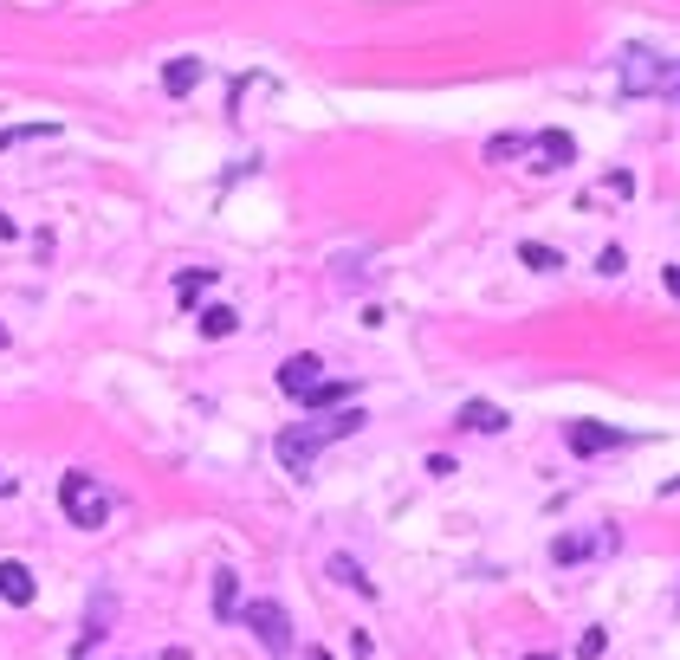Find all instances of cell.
<instances>
[{
	"label": "cell",
	"instance_id": "30bf717a",
	"mask_svg": "<svg viewBox=\"0 0 680 660\" xmlns=\"http://www.w3.org/2000/svg\"><path fill=\"white\" fill-rule=\"evenodd\" d=\"M525 156H544V162H538V169H564V162H570V156H577V143H570V136H564V130H538V136H532V143H525Z\"/></svg>",
	"mask_w": 680,
	"mask_h": 660
},
{
	"label": "cell",
	"instance_id": "3957f363",
	"mask_svg": "<svg viewBox=\"0 0 680 660\" xmlns=\"http://www.w3.org/2000/svg\"><path fill=\"white\" fill-rule=\"evenodd\" d=\"M59 505H65V518H72L78 531H98V525H111V499H104V486L85 473V466H72V473L59 479Z\"/></svg>",
	"mask_w": 680,
	"mask_h": 660
},
{
	"label": "cell",
	"instance_id": "d4e9b609",
	"mask_svg": "<svg viewBox=\"0 0 680 660\" xmlns=\"http://www.w3.org/2000/svg\"><path fill=\"white\" fill-rule=\"evenodd\" d=\"M525 660H557V654H525Z\"/></svg>",
	"mask_w": 680,
	"mask_h": 660
},
{
	"label": "cell",
	"instance_id": "cb8c5ba5",
	"mask_svg": "<svg viewBox=\"0 0 680 660\" xmlns=\"http://www.w3.org/2000/svg\"><path fill=\"white\" fill-rule=\"evenodd\" d=\"M13 233H20V227H13V220H7V214H0V240H13Z\"/></svg>",
	"mask_w": 680,
	"mask_h": 660
},
{
	"label": "cell",
	"instance_id": "ffe728a7",
	"mask_svg": "<svg viewBox=\"0 0 680 660\" xmlns=\"http://www.w3.org/2000/svg\"><path fill=\"white\" fill-rule=\"evenodd\" d=\"M33 136H52V123H20V130H0V149H13V143H33Z\"/></svg>",
	"mask_w": 680,
	"mask_h": 660
},
{
	"label": "cell",
	"instance_id": "5bb4252c",
	"mask_svg": "<svg viewBox=\"0 0 680 660\" xmlns=\"http://www.w3.org/2000/svg\"><path fill=\"white\" fill-rule=\"evenodd\" d=\"M195 324H201V337H234V330H240V311H234V305H208Z\"/></svg>",
	"mask_w": 680,
	"mask_h": 660
},
{
	"label": "cell",
	"instance_id": "9c48e42d",
	"mask_svg": "<svg viewBox=\"0 0 680 660\" xmlns=\"http://www.w3.org/2000/svg\"><path fill=\"white\" fill-rule=\"evenodd\" d=\"M39 596V583H33V570H26V563H0V602H13V609H26V602Z\"/></svg>",
	"mask_w": 680,
	"mask_h": 660
},
{
	"label": "cell",
	"instance_id": "603a6c76",
	"mask_svg": "<svg viewBox=\"0 0 680 660\" xmlns=\"http://www.w3.org/2000/svg\"><path fill=\"white\" fill-rule=\"evenodd\" d=\"M661 279H668V292L680 298V266H668V272H661Z\"/></svg>",
	"mask_w": 680,
	"mask_h": 660
},
{
	"label": "cell",
	"instance_id": "7a4b0ae2",
	"mask_svg": "<svg viewBox=\"0 0 680 660\" xmlns=\"http://www.w3.org/2000/svg\"><path fill=\"white\" fill-rule=\"evenodd\" d=\"M616 91L622 98H668V104H680V59H661V52H648V46H622Z\"/></svg>",
	"mask_w": 680,
	"mask_h": 660
},
{
	"label": "cell",
	"instance_id": "e0dca14e",
	"mask_svg": "<svg viewBox=\"0 0 680 660\" xmlns=\"http://www.w3.org/2000/svg\"><path fill=\"white\" fill-rule=\"evenodd\" d=\"M331 576H337L344 589H357V596H376V583H370V576H363V570H357L350 557H331Z\"/></svg>",
	"mask_w": 680,
	"mask_h": 660
},
{
	"label": "cell",
	"instance_id": "9a60e30c",
	"mask_svg": "<svg viewBox=\"0 0 680 660\" xmlns=\"http://www.w3.org/2000/svg\"><path fill=\"white\" fill-rule=\"evenodd\" d=\"M350 395H357V382H331V376H324L318 389L305 395V408H337V402H350Z\"/></svg>",
	"mask_w": 680,
	"mask_h": 660
},
{
	"label": "cell",
	"instance_id": "6da1fadb",
	"mask_svg": "<svg viewBox=\"0 0 680 660\" xmlns=\"http://www.w3.org/2000/svg\"><path fill=\"white\" fill-rule=\"evenodd\" d=\"M357 428H363V408H344V402H337V408H318L311 421H292V428H279L272 453H279V466H285V473H298V479H305L311 466H318V453H324V447L350 440Z\"/></svg>",
	"mask_w": 680,
	"mask_h": 660
},
{
	"label": "cell",
	"instance_id": "ac0fdd59",
	"mask_svg": "<svg viewBox=\"0 0 680 660\" xmlns=\"http://www.w3.org/2000/svg\"><path fill=\"white\" fill-rule=\"evenodd\" d=\"M525 143H532V136H493V143H486V162H512V156H525Z\"/></svg>",
	"mask_w": 680,
	"mask_h": 660
},
{
	"label": "cell",
	"instance_id": "277c9868",
	"mask_svg": "<svg viewBox=\"0 0 680 660\" xmlns=\"http://www.w3.org/2000/svg\"><path fill=\"white\" fill-rule=\"evenodd\" d=\"M240 622H247V628H253V635H260V648H266L272 660H292V648H298V641H292V615H285V609H279V602H266V596H253V602H247V609H240Z\"/></svg>",
	"mask_w": 680,
	"mask_h": 660
},
{
	"label": "cell",
	"instance_id": "7c38bea8",
	"mask_svg": "<svg viewBox=\"0 0 680 660\" xmlns=\"http://www.w3.org/2000/svg\"><path fill=\"white\" fill-rule=\"evenodd\" d=\"M195 85H201V59H175L169 72H162V91H169V98H188Z\"/></svg>",
	"mask_w": 680,
	"mask_h": 660
},
{
	"label": "cell",
	"instance_id": "8fae6325",
	"mask_svg": "<svg viewBox=\"0 0 680 660\" xmlns=\"http://www.w3.org/2000/svg\"><path fill=\"white\" fill-rule=\"evenodd\" d=\"M234 615H240V576L214 570V622H234Z\"/></svg>",
	"mask_w": 680,
	"mask_h": 660
},
{
	"label": "cell",
	"instance_id": "2e32d148",
	"mask_svg": "<svg viewBox=\"0 0 680 660\" xmlns=\"http://www.w3.org/2000/svg\"><path fill=\"white\" fill-rule=\"evenodd\" d=\"M519 259H525L532 272H564V253H557V246H538V240H525Z\"/></svg>",
	"mask_w": 680,
	"mask_h": 660
},
{
	"label": "cell",
	"instance_id": "4fadbf2b",
	"mask_svg": "<svg viewBox=\"0 0 680 660\" xmlns=\"http://www.w3.org/2000/svg\"><path fill=\"white\" fill-rule=\"evenodd\" d=\"M629 195H635V175H629V169H616V175H603V182L583 195V208H596V201H629Z\"/></svg>",
	"mask_w": 680,
	"mask_h": 660
},
{
	"label": "cell",
	"instance_id": "5b68a950",
	"mask_svg": "<svg viewBox=\"0 0 680 660\" xmlns=\"http://www.w3.org/2000/svg\"><path fill=\"white\" fill-rule=\"evenodd\" d=\"M635 434H622V428H609V421H564V447L570 453H616V447H629Z\"/></svg>",
	"mask_w": 680,
	"mask_h": 660
},
{
	"label": "cell",
	"instance_id": "8992f818",
	"mask_svg": "<svg viewBox=\"0 0 680 660\" xmlns=\"http://www.w3.org/2000/svg\"><path fill=\"white\" fill-rule=\"evenodd\" d=\"M622 538H616V531H570V538H557L551 544V563H583V557H603V550H616Z\"/></svg>",
	"mask_w": 680,
	"mask_h": 660
},
{
	"label": "cell",
	"instance_id": "ba28073f",
	"mask_svg": "<svg viewBox=\"0 0 680 660\" xmlns=\"http://www.w3.org/2000/svg\"><path fill=\"white\" fill-rule=\"evenodd\" d=\"M506 408H499V402H460V415H454V428H467V434H499V428H506Z\"/></svg>",
	"mask_w": 680,
	"mask_h": 660
},
{
	"label": "cell",
	"instance_id": "7402d4cb",
	"mask_svg": "<svg viewBox=\"0 0 680 660\" xmlns=\"http://www.w3.org/2000/svg\"><path fill=\"white\" fill-rule=\"evenodd\" d=\"M577 648H583V654H603V648H609V635H603V628H583Z\"/></svg>",
	"mask_w": 680,
	"mask_h": 660
},
{
	"label": "cell",
	"instance_id": "44dd1931",
	"mask_svg": "<svg viewBox=\"0 0 680 660\" xmlns=\"http://www.w3.org/2000/svg\"><path fill=\"white\" fill-rule=\"evenodd\" d=\"M622 266H629V259H622V246H603V259H596V272H603V279H616Z\"/></svg>",
	"mask_w": 680,
	"mask_h": 660
},
{
	"label": "cell",
	"instance_id": "d6986e66",
	"mask_svg": "<svg viewBox=\"0 0 680 660\" xmlns=\"http://www.w3.org/2000/svg\"><path fill=\"white\" fill-rule=\"evenodd\" d=\"M208 285H214V266H201V272H182V279H175V292L195 298V292H208Z\"/></svg>",
	"mask_w": 680,
	"mask_h": 660
},
{
	"label": "cell",
	"instance_id": "484cf974",
	"mask_svg": "<svg viewBox=\"0 0 680 660\" xmlns=\"http://www.w3.org/2000/svg\"><path fill=\"white\" fill-rule=\"evenodd\" d=\"M305 660H324V654H318V648H311V654H305Z\"/></svg>",
	"mask_w": 680,
	"mask_h": 660
},
{
	"label": "cell",
	"instance_id": "52a82bcc",
	"mask_svg": "<svg viewBox=\"0 0 680 660\" xmlns=\"http://www.w3.org/2000/svg\"><path fill=\"white\" fill-rule=\"evenodd\" d=\"M318 382H324V363H318L311 350H298V356H285V363H279V389L292 395V402H305Z\"/></svg>",
	"mask_w": 680,
	"mask_h": 660
}]
</instances>
